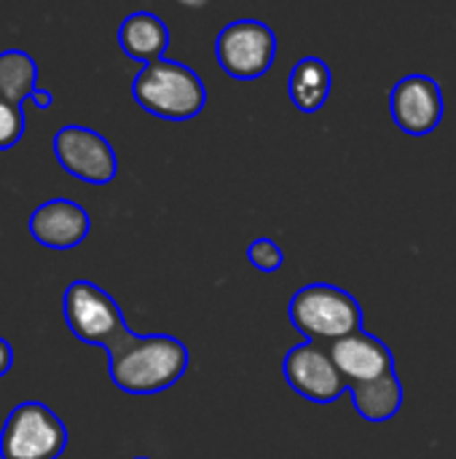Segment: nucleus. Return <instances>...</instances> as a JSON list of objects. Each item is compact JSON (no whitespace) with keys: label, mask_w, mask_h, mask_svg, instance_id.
Wrapping results in <instances>:
<instances>
[{"label":"nucleus","mask_w":456,"mask_h":459,"mask_svg":"<svg viewBox=\"0 0 456 459\" xmlns=\"http://www.w3.org/2000/svg\"><path fill=\"white\" fill-rule=\"evenodd\" d=\"M188 368V347L167 333H129L108 352V374L121 393L156 395L183 379Z\"/></svg>","instance_id":"obj_1"},{"label":"nucleus","mask_w":456,"mask_h":459,"mask_svg":"<svg viewBox=\"0 0 456 459\" xmlns=\"http://www.w3.org/2000/svg\"><path fill=\"white\" fill-rule=\"evenodd\" d=\"M137 105L167 121H188L207 105L204 81L183 62L159 59L145 65L132 83Z\"/></svg>","instance_id":"obj_2"},{"label":"nucleus","mask_w":456,"mask_h":459,"mask_svg":"<svg viewBox=\"0 0 456 459\" xmlns=\"http://www.w3.org/2000/svg\"><path fill=\"white\" fill-rule=\"evenodd\" d=\"M290 323L306 342H341L363 331V309L357 299L336 285L312 282L293 293L290 299Z\"/></svg>","instance_id":"obj_3"},{"label":"nucleus","mask_w":456,"mask_h":459,"mask_svg":"<svg viewBox=\"0 0 456 459\" xmlns=\"http://www.w3.org/2000/svg\"><path fill=\"white\" fill-rule=\"evenodd\" d=\"M62 312L70 333L78 342L102 347L105 352L116 350L132 333L116 299L89 280H75L67 285L62 296Z\"/></svg>","instance_id":"obj_4"},{"label":"nucleus","mask_w":456,"mask_h":459,"mask_svg":"<svg viewBox=\"0 0 456 459\" xmlns=\"http://www.w3.org/2000/svg\"><path fill=\"white\" fill-rule=\"evenodd\" d=\"M65 446V422L40 401L19 403L0 430V459H59Z\"/></svg>","instance_id":"obj_5"},{"label":"nucleus","mask_w":456,"mask_h":459,"mask_svg":"<svg viewBox=\"0 0 456 459\" xmlns=\"http://www.w3.org/2000/svg\"><path fill=\"white\" fill-rule=\"evenodd\" d=\"M220 67L237 81H255L266 75L277 56V35L266 22L237 19L228 22L215 40Z\"/></svg>","instance_id":"obj_6"},{"label":"nucleus","mask_w":456,"mask_h":459,"mask_svg":"<svg viewBox=\"0 0 456 459\" xmlns=\"http://www.w3.org/2000/svg\"><path fill=\"white\" fill-rule=\"evenodd\" d=\"M54 156L65 172L91 186H105L118 175V159L113 145L89 126H62L54 134Z\"/></svg>","instance_id":"obj_7"},{"label":"nucleus","mask_w":456,"mask_h":459,"mask_svg":"<svg viewBox=\"0 0 456 459\" xmlns=\"http://www.w3.org/2000/svg\"><path fill=\"white\" fill-rule=\"evenodd\" d=\"M282 374H285L288 385L301 398L320 403V406L336 403L344 393H349V385L341 377V371L336 368L331 350H325L317 342H306V344L293 347L285 355Z\"/></svg>","instance_id":"obj_8"},{"label":"nucleus","mask_w":456,"mask_h":459,"mask_svg":"<svg viewBox=\"0 0 456 459\" xmlns=\"http://www.w3.org/2000/svg\"><path fill=\"white\" fill-rule=\"evenodd\" d=\"M443 94L441 83L430 75L411 73L392 86L390 113L400 132L411 137H425L435 132L443 121Z\"/></svg>","instance_id":"obj_9"},{"label":"nucleus","mask_w":456,"mask_h":459,"mask_svg":"<svg viewBox=\"0 0 456 459\" xmlns=\"http://www.w3.org/2000/svg\"><path fill=\"white\" fill-rule=\"evenodd\" d=\"M27 229L38 245L48 250H70L89 237L91 218L86 207L73 199H48L32 210Z\"/></svg>","instance_id":"obj_10"},{"label":"nucleus","mask_w":456,"mask_h":459,"mask_svg":"<svg viewBox=\"0 0 456 459\" xmlns=\"http://www.w3.org/2000/svg\"><path fill=\"white\" fill-rule=\"evenodd\" d=\"M328 350L347 385H366L395 371V358L390 347L368 331H357L331 344Z\"/></svg>","instance_id":"obj_11"},{"label":"nucleus","mask_w":456,"mask_h":459,"mask_svg":"<svg viewBox=\"0 0 456 459\" xmlns=\"http://www.w3.org/2000/svg\"><path fill=\"white\" fill-rule=\"evenodd\" d=\"M118 46L129 59L142 62L145 67L151 62L164 59V51L169 46V30L156 13L134 11L118 27Z\"/></svg>","instance_id":"obj_12"},{"label":"nucleus","mask_w":456,"mask_h":459,"mask_svg":"<svg viewBox=\"0 0 456 459\" xmlns=\"http://www.w3.org/2000/svg\"><path fill=\"white\" fill-rule=\"evenodd\" d=\"M331 86H333V75L331 67L320 59V56H304L296 62L290 78H288V91H290V102L296 105L298 113H317L328 97H331Z\"/></svg>","instance_id":"obj_13"},{"label":"nucleus","mask_w":456,"mask_h":459,"mask_svg":"<svg viewBox=\"0 0 456 459\" xmlns=\"http://www.w3.org/2000/svg\"><path fill=\"white\" fill-rule=\"evenodd\" d=\"M349 395L357 414L368 422H390L403 409V385L395 371L366 385H349Z\"/></svg>","instance_id":"obj_14"},{"label":"nucleus","mask_w":456,"mask_h":459,"mask_svg":"<svg viewBox=\"0 0 456 459\" xmlns=\"http://www.w3.org/2000/svg\"><path fill=\"white\" fill-rule=\"evenodd\" d=\"M38 89V65L22 48L0 51V97L22 105Z\"/></svg>","instance_id":"obj_15"},{"label":"nucleus","mask_w":456,"mask_h":459,"mask_svg":"<svg viewBox=\"0 0 456 459\" xmlns=\"http://www.w3.org/2000/svg\"><path fill=\"white\" fill-rule=\"evenodd\" d=\"M24 126H27V121H24L22 105L8 102L5 97H0V151L13 148L22 140Z\"/></svg>","instance_id":"obj_16"},{"label":"nucleus","mask_w":456,"mask_h":459,"mask_svg":"<svg viewBox=\"0 0 456 459\" xmlns=\"http://www.w3.org/2000/svg\"><path fill=\"white\" fill-rule=\"evenodd\" d=\"M247 261H250L258 272L271 274V272L282 269V264H285V253H282V247H280L274 239L261 237V239L250 242V247H247Z\"/></svg>","instance_id":"obj_17"},{"label":"nucleus","mask_w":456,"mask_h":459,"mask_svg":"<svg viewBox=\"0 0 456 459\" xmlns=\"http://www.w3.org/2000/svg\"><path fill=\"white\" fill-rule=\"evenodd\" d=\"M11 366H13V350H11V344L0 336V377H5V374L11 371Z\"/></svg>","instance_id":"obj_18"},{"label":"nucleus","mask_w":456,"mask_h":459,"mask_svg":"<svg viewBox=\"0 0 456 459\" xmlns=\"http://www.w3.org/2000/svg\"><path fill=\"white\" fill-rule=\"evenodd\" d=\"M30 102H35L38 110H48V108L54 105V97H51V91H46V89H35V94L30 97Z\"/></svg>","instance_id":"obj_19"},{"label":"nucleus","mask_w":456,"mask_h":459,"mask_svg":"<svg viewBox=\"0 0 456 459\" xmlns=\"http://www.w3.org/2000/svg\"><path fill=\"white\" fill-rule=\"evenodd\" d=\"M134 459H148V457H134Z\"/></svg>","instance_id":"obj_20"}]
</instances>
